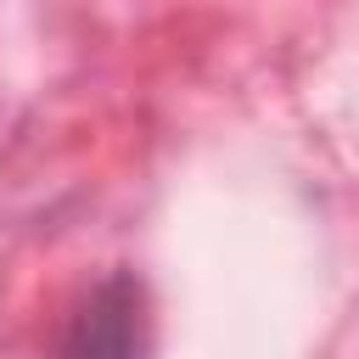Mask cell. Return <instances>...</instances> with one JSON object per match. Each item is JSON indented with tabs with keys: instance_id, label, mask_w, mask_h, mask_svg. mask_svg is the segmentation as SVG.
<instances>
[{
	"instance_id": "obj_1",
	"label": "cell",
	"mask_w": 359,
	"mask_h": 359,
	"mask_svg": "<svg viewBox=\"0 0 359 359\" xmlns=\"http://www.w3.org/2000/svg\"><path fill=\"white\" fill-rule=\"evenodd\" d=\"M56 359H151V297L135 269L101 275L67 320Z\"/></svg>"
}]
</instances>
